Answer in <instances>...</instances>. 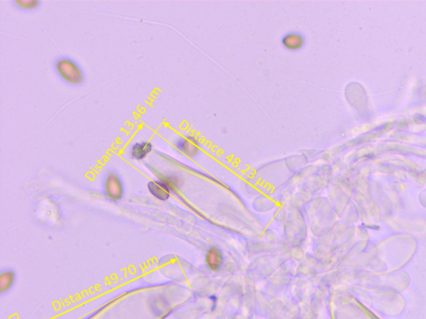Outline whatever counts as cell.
<instances>
[{
    "instance_id": "cell-1",
    "label": "cell",
    "mask_w": 426,
    "mask_h": 319,
    "mask_svg": "<svg viewBox=\"0 0 426 319\" xmlns=\"http://www.w3.org/2000/svg\"><path fill=\"white\" fill-rule=\"evenodd\" d=\"M55 69L58 76L69 84L78 85L84 81V76L80 67L70 58H63L57 60Z\"/></svg>"
},
{
    "instance_id": "cell-2",
    "label": "cell",
    "mask_w": 426,
    "mask_h": 319,
    "mask_svg": "<svg viewBox=\"0 0 426 319\" xmlns=\"http://www.w3.org/2000/svg\"><path fill=\"white\" fill-rule=\"evenodd\" d=\"M104 189L106 195L112 200H119L124 195L123 183L119 176L114 172L109 173L106 177Z\"/></svg>"
},
{
    "instance_id": "cell-3",
    "label": "cell",
    "mask_w": 426,
    "mask_h": 319,
    "mask_svg": "<svg viewBox=\"0 0 426 319\" xmlns=\"http://www.w3.org/2000/svg\"><path fill=\"white\" fill-rule=\"evenodd\" d=\"M176 147L181 153L192 158L197 156L199 152V143L193 135H187L179 138L176 141Z\"/></svg>"
},
{
    "instance_id": "cell-4",
    "label": "cell",
    "mask_w": 426,
    "mask_h": 319,
    "mask_svg": "<svg viewBox=\"0 0 426 319\" xmlns=\"http://www.w3.org/2000/svg\"><path fill=\"white\" fill-rule=\"evenodd\" d=\"M147 188L154 197L163 201L168 200L172 192V189L163 179L149 182Z\"/></svg>"
},
{
    "instance_id": "cell-5",
    "label": "cell",
    "mask_w": 426,
    "mask_h": 319,
    "mask_svg": "<svg viewBox=\"0 0 426 319\" xmlns=\"http://www.w3.org/2000/svg\"><path fill=\"white\" fill-rule=\"evenodd\" d=\"M154 146L148 141L137 143L131 148L130 154L132 158L137 161H142L146 158L153 151Z\"/></svg>"
},
{
    "instance_id": "cell-6",
    "label": "cell",
    "mask_w": 426,
    "mask_h": 319,
    "mask_svg": "<svg viewBox=\"0 0 426 319\" xmlns=\"http://www.w3.org/2000/svg\"><path fill=\"white\" fill-rule=\"evenodd\" d=\"M206 262L209 269L217 271L220 269L223 263V254L219 249L212 247L210 249L206 255Z\"/></svg>"
},
{
    "instance_id": "cell-7",
    "label": "cell",
    "mask_w": 426,
    "mask_h": 319,
    "mask_svg": "<svg viewBox=\"0 0 426 319\" xmlns=\"http://www.w3.org/2000/svg\"><path fill=\"white\" fill-rule=\"evenodd\" d=\"M282 43L286 49L296 51L302 48L305 43V39L300 33L292 32V33L285 35L282 39Z\"/></svg>"
},
{
    "instance_id": "cell-8",
    "label": "cell",
    "mask_w": 426,
    "mask_h": 319,
    "mask_svg": "<svg viewBox=\"0 0 426 319\" xmlns=\"http://www.w3.org/2000/svg\"><path fill=\"white\" fill-rule=\"evenodd\" d=\"M15 274L12 271H8L3 273L0 276V290L1 293H5V291L10 290L12 285L14 282Z\"/></svg>"
},
{
    "instance_id": "cell-9",
    "label": "cell",
    "mask_w": 426,
    "mask_h": 319,
    "mask_svg": "<svg viewBox=\"0 0 426 319\" xmlns=\"http://www.w3.org/2000/svg\"><path fill=\"white\" fill-rule=\"evenodd\" d=\"M14 5H16L18 7L23 9V10H29L39 7L40 2H39L37 0H27V1H19V0H18V1L14 2Z\"/></svg>"
}]
</instances>
